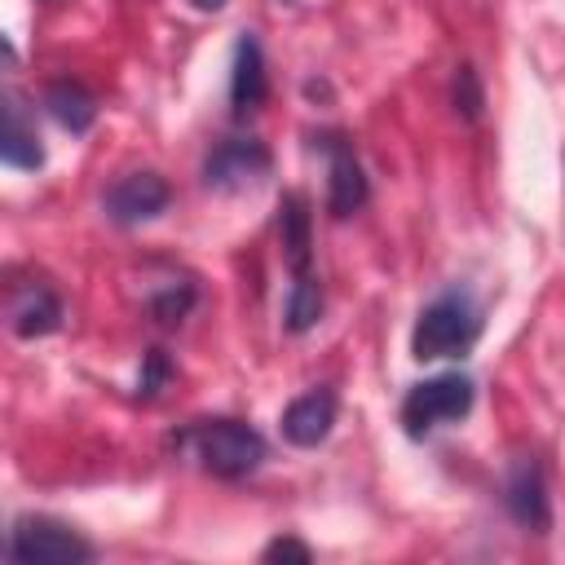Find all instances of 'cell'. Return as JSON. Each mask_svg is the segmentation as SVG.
<instances>
[{
	"label": "cell",
	"mask_w": 565,
	"mask_h": 565,
	"mask_svg": "<svg viewBox=\"0 0 565 565\" xmlns=\"http://www.w3.org/2000/svg\"><path fill=\"white\" fill-rule=\"evenodd\" d=\"M194 300H199V291H194V282L190 278H168V282H159L154 291H150V318L154 322H163V327H172V322H181L190 309H194Z\"/></svg>",
	"instance_id": "cell-16"
},
{
	"label": "cell",
	"mask_w": 565,
	"mask_h": 565,
	"mask_svg": "<svg viewBox=\"0 0 565 565\" xmlns=\"http://www.w3.org/2000/svg\"><path fill=\"white\" fill-rule=\"evenodd\" d=\"M0 159L9 168H22V172H35L44 163V146L35 137V124L26 119L22 102L13 93H4V132H0Z\"/></svg>",
	"instance_id": "cell-12"
},
{
	"label": "cell",
	"mask_w": 565,
	"mask_h": 565,
	"mask_svg": "<svg viewBox=\"0 0 565 565\" xmlns=\"http://www.w3.org/2000/svg\"><path fill=\"white\" fill-rule=\"evenodd\" d=\"M4 556L13 565H84L93 561V543L53 516H18Z\"/></svg>",
	"instance_id": "cell-4"
},
{
	"label": "cell",
	"mask_w": 565,
	"mask_h": 565,
	"mask_svg": "<svg viewBox=\"0 0 565 565\" xmlns=\"http://www.w3.org/2000/svg\"><path fill=\"white\" fill-rule=\"evenodd\" d=\"M318 318H322V287H318V278L313 274H296L291 278V287H287V305H282V322H287V331H309V327H318Z\"/></svg>",
	"instance_id": "cell-15"
},
{
	"label": "cell",
	"mask_w": 565,
	"mask_h": 565,
	"mask_svg": "<svg viewBox=\"0 0 565 565\" xmlns=\"http://www.w3.org/2000/svg\"><path fill=\"white\" fill-rule=\"evenodd\" d=\"M168 380H172V362H168V353H163V349H150V353L141 358V375H137V397H141V402L159 397V393L168 388Z\"/></svg>",
	"instance_id": "cell-17"
},
{
	"label": "cell",
	"mask_w": 565,
	"mask_h": 565,
	"mask_svg": "<svg viewBox=\"0 0 565 565\" xmlns=\"http://www.w3.org/2000/svg\"><path fill=\"white\" fill-rule=\"evenodd\" d=\"M265 93H269V75H265L260 40L252 31H243L238 44H234V66H230V106H234V115L260 110Z\"/></svg>",
	"instance_id": "cell-11"
},
{
	"label": "cell",
	"mask_w": 565,
	"mask_h": 565,
	"mask_svg": "<svg viewBox=\"0 0 565 565\" xmlns=\"http://www.w3.org/2000/svg\"><path fill=\"white\" fill-rule=\"evenodd\" d=\"M62 327V300L49 282H13L9 291V331L18 340H40Z\"/></svg>",
	"instance_id": "cell-9"
},
{
	"label": "cell",
	"mask_w": 565,
	"mask_h": 565,
	"mask_svg": "<svg viewBox=\"0 0 565 565\" xmlns=\"http://www.w3.org/2000/svg\"><path fill=\"white\" fill-rule=\"evenodd\" d=\"M503 508L508 516L530 530V534H547L552 525V499H547V481H543V468L534 455H516L508 463V477H503Z\"/></svg>",
	"instance_id": "cell-6"
},
{
	"label": "cell",
	"mask_w": 565,
	"mask_h": 565,
	"mask_svg": "<svg viewBox=\"0 0 565 565\" xmlns=\"http://www.w3.org/2000/svg\"><path fill=\"white\" fill-rule=\"evenodd\" d=\"M331 428H335V393L331 388H309V393L291 397L282 411V437L300 450L322 446L331 437Z\"/></svg>",
	"instance_id": "cell-10"
},
{
	"label": "cell",
	"mask_w": 565,
	"mask_h": 565,
	"mask_svg": "<svg viewBox=\"0 0 565 565\" xmlns=\"http://www.w3.org/2000/svg\"><path fill=\"white\" fill-rule=\"evenodd\" d=\"M194 4H199V9H212V13H216V9H225V0H194Z\"/></svg>",
	"instance_id": "cell-20"
},
{
	"label": "cell",
	"mask_w": 565,
	"mask_h": 565,
	"mask_svg": "<svg viewBox=\"0 0 565 565\" xmlns=\"http://www.w3.org/2000/svg\"><path fill=\"white\" fill-rule=\"evenodd\" d=\"M313 216H309V199L305 194H282L278 203V234H282V252H287V265L291 274H309V247H313V234H309Z\"/></svg>",
	"instance_id": "cell-13"
},
{
	"label": "cell",
	"mask_w": 565,
	"mask_h": 565,
	"mask_svg": "<svg viewBox=\"0 0 565 565\" xmlns=\"http://www.w3.org/2000/svg\"><path fill=\"white\" fill-rule=\"evenodd\" d=\"M168 203H172V185H168L159 172H150V168L124 172V177L106 190V216H110L115 225H146V221L163 216Z\"/></svg>",
	"instance_id": "cell-7"
},
{
	"label": "cell",
	"mask_w": 565,
	"mask_h": 565,
	"mask_svg": "<svg viewBox=\"0 0 565 565\" xmlns=\"http://www.w3.org/2000/svg\"><path fill=\"white\" fill-rule=\"evenodd\" d=\"M265 561H300V565H309L313 561V552L300 543V539H291V534H282V539H274V543H265V552H260Z\"/></svg>",
	"instance_id": "cell-19"
},
{
	"label": "cell",
	"mask_w": 565,
	"mask_h": 565,
	"mask_svg": "<svg viewBox=\"0 0 565 565\" xmlns=\"http://www.w3.org/2000/svg\"><path fill=\"white\" fill-rule=\"evenodd\" d=\"M477 402V384L463 371H446L433 380L411 384V393L402 397V428L411 437H428L441 424H459Z\"/></svg>",
	"instance_id": "cell-3"
},
{
	"label": "cell",
	"mask_w": 565,
	"mask_h": 565,
	"mask_svg": "<svg viewBox=\"0 0 565 565\" xmlns=\"http://www.w3.org/2000/svg\"><path fill=\"white\" fill-rule=\"evenodd\" d=\"M455 110H463V119L481 115V84H477L472 66H459V75H455Z\"/></svg>",
	"instance_id": "cell-18"
},
{
	"label": "cell",
	"mask_w": 565,
	"mask_h": 565,
	"mask_svg": "<svg viewBox=\"0 0 565 565\" xmlns=\"http://www.w3.org/2000/svg\"><path fill=\"white\" fill-rule=\"evenodd\" d=\"M269 150L265 141L256 137H230L221 146L207 150L203 159V185L216 190V194H243V190H256L265 177H269Z\"/></svg>",
	"instance_id": "cell-5"
},
{
	"label": "cell",
	"mask_w": 565,
	"mask_h": 565,
	"mask_svg": "<svg viewBox=\"0 0 565 565\" xmlns=\"http://www.w3.org/2000/svg\"><path fill=\"white\" fill-rule=\"evenodd\" d=\"M181 446L203 463V472H212L221 481H238V477L256 472L269 455L265 437L243 419H199L194 428H185Z\"/></svg>",
	"instance_id": "cell-2"
},
{
	"label": "cell",
	"mask_w": 565,
	"mask_h": 565,
	"mask_svg": "<svg viewBox=\"0 0 565 565\" xmlns=\"http://www.w3.org/2000/svg\"><path fill=\"white\" fill-rule=\"evenodd\" d=\"M477 335H481V305L472 300V291L450 287L419 309V318L411 327V358L415 362L459 358L477 344Z\"/></svg>",
	"instance_id": "cell-1"
},
{
	"label": "cell",
	"mask_w": 565,
	"mask_h": 565,
	"mask_svg": "<svg viewBox=\"0 0 565 565\" xmlns=\"http://www.w3.org/2000/svg\"><path fill=\"white\" fill-rule=\"evenodd\" d=\"M44 110L66 128V132H88L97 119V97L79 79H53L44 88Z\"/></svg>",
	"instance_id": "cell-14"
},
{
	"label": "cell",
	"mask_w": 565,
	"mask_h": 565,
	"mask_svg": "<svg viewBox=\"0 0 565 565\" xmlns=\"http://www.w3.org/2000/svg\"><path fill=\"white\" fill-rule=\"evenodd\" d=\"M322 150H327V212L331 216H353L366 207L371 199V181L353 154V141H344L340 132L322 137Z\"/></svg>",
	"instance_id": "cell-8"
}]
</instances>
